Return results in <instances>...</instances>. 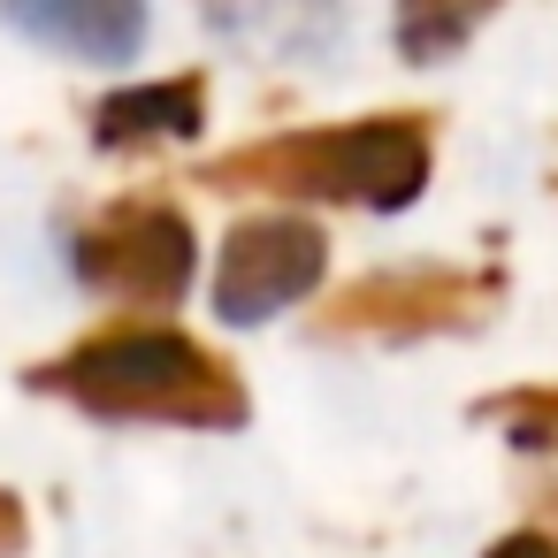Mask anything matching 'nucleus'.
Returning a JSON list of instances; mask_svg holds the SVG:
<instances>
[{
  "mask_svg": "<svg viewBox=\"0 0 558 558\" xmlns=\"http://www.w3.org/2000/svg\"><path fill=\"white\" fill-rule=\"evenodd\" d=\"M329 276V230L306 215H245L215 253V314L230 329L299 306Z\"/></svg>",
  "mask_w": 558,
  "mask_h": 558,
  "instance_id": "obj_5",
  "label": "nucleus"
},
{
  "mask_svg": "<svg viewBox=\"0 0 558 558\" xmlns=\"http://www.w3.org/2000/svg\"><path fill=\"white\" fill-rule=\"evenodd\" d=\"M47 398H70L100 421H169V428H245V375L177 322H108L70 352L24 375Z\"/></svg>",
  "mask_w": 558,
  "mask_h": 558,
  "instance_id": "obj_1",
  "label": "nucleus"
},
{
  "mask_svg": "<svg viewBox=\"0 0 558 558\" xmlns=\"http://www.w3.org/2000/svg\"><path fill=\"white\" fill-rule=\"evenodd\" d=\"M474 421H482V428H505V444H512V451H535V459H550V451H558V383L489 390V398L474 405Z\"/></svg>",
  "mask_w": 558,
  "mask_h": 558,
  "instance_id": "obj_8",
  "label": "nucleus"
},
{
  "mask_svg": "<svg viewBox=\"0 0 558 558\" xmlns=\"http://www.w3.org/2000/svg\"><path fill=\"white\" fill-rule=\"evenodd\" d=\"M77 276L108 299H131V306H177L192 291V268H199V238L184 222V207H169L161 192H131L116 207H100L85 230H77Z\"/></svg>",
  "mask_w": 558,
  "mask_h": 558,
  "instance_id": "obj_4",
  "label": "nucleus"
},
{
  "mask_svg": "<svg viewBox=\"0 0 558 558\" xmlns=\"http://www.w3.org/2000/svg\"><path fill=\"white\" fill-rule=\"evenodd\" d=\"M428 161H436L428 116H352V123H314V131H276V138L230 146L222 161H207V184L245 192V199L398 215L428 192Z\"/></svg>",
  "mask_w": 558,
  "mask_h": 558,
  "instance_id": "obj_2",
  "label": "nucleus"
},
{
  "mask_svg": "<svg viewBox=\"0 0 558 558\" xmlns=\"http://www.w3.org/2000/svg\"><path fill=\"white\" fill-rule=\"evenodd\" d=\"M543 512H558V489H550V497H543Z\"/></svg>",
  "mask_w": 558,
  "mask_h": 558,
  "instance_id": "obj_12",
  "label": "nucleus"
},
{
  "mask_svg": "<svg viewBox=\"0 0 558 558\" xmlns=\"http://www.w3.org/2000/svg\"><path fill=\"white\" fill-rule=\"evenodd\" d=\"M32 550V512L16 489H0V558H24Z\"/></svg>",
  "mask_w": 558,
  "mask_h": 558,
  "instance_id": "obj_10",
  "label": "nucleus"
},
{
  "mask_svg": "<svg viewBox=\"0 0 558 558\" xmlns=\"http://www.w3.org/2000/svg\"><path fill=\"white\" fill-rule=\"evenodd\" d=\"M207 131V77H161V85H123L93 108V138L108 154H138L161 138H199Z\"/></svg>",
  "mask_w": 558,
  "mask_h": 558,
  "instance_id": "obj_7",
  "label": "nucleus"
},
{
  "mask_svg": "<svg viewBox=\"0 0 558 558\" xmlns=\"http://www.w3.org/2000/svg\"><path fill=\"white\" fill-rule=\"evenodd\" d=\"M497 299H505V276L497 268H428V260L421 268H375V276L344 283L314 314V337H383V344L459 337Z\"/></svg>",
  "mask_w": 558,
  "mask_h": 558,
  "instance_id": "obj_3",
  "label": "nucleus"
},
{
  "mask_svg": "<svg viewBox=\"0 0 558 558\" xmlns=\"http://www.w3.org/2000/svg\"><path fill=\"white\" fill-rule=\"evenodd\" d=\"M497 9V0H398V47L405 62H444L451 47L474 39V24Z\"/></svg>",
  "mask_w": 558,
  "mask_h": 558,
  "instance_id": "obj_9",
  "label": "nucleus"
},
{
  "mask_svg": "<svg viewBox=\"0 0 558 558\" xmlns=\"http://www.w3.org/2000/svg\"><path fill=\"white\" fill-rule=\"evenodd\" d=\"M482 558H558V535H550V527H512V535H497Z\"/></svg>",
  "mask_w": 558,
  "mask_h": 558,
  "instance_id": "obj_11",
  "label": "nucleus"
},
{
  "mask_svg": "<svg viewBox=\"0 0 558 558\" xmlns=\"http://www.w3.org/2000/svg\"><path fill=\"white\" fill-rule=\"evenodd\" d=\"M9 9V24L70 62H131L138 39H146V0H0Z\"/></svg>",
  "mask_w": 558,
  "mask_h": 558,
  "instance_id": "obj_6",
  "label": "nucleus"
}]
</instances>
